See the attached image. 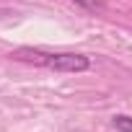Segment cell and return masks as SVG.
Wrapping results in <instances>:
<instances>
[{"mask_svg": "<svg viewBox=\"0 0 132 132\" xmlns=\"http://www.w3.org/2000/svg\"><path fill=\"white\" fill-rule=\"evenodd\" d=\"M47 68L54 73H86L91 68V60L86 54H75V52H62V54H49Z\"/></svg>", "mask_w": 132, "mask_h": 132, "instance_id": "cell-1", "label": "cell"}, {"mask_svg": "<svg viewBox=\"0 0 132 132\" xmlns=\"http://www.w3.org/2000/svg\"><path fill=\"white\" fill-rule=\"evenodd\" d=\"M13 60L18 62H29V65H39V68H47L49 62V52H42V49H31V47H21L16 52H11Z\"/></svg>", "mask_w": 132, "mask_h": 132, "instance_id": "cell-2", "label": "cell"}, {"mask_svg": "<svg viewBox=\"0 0 132 132\" xmlns=\"http://www.w3.org/2000/svg\"><path fill=\"white\" fill-rule=\"evenodd\" d=\"M111 124H114L119 132H132V117H127V114H117V117L111 119Z\"/></svg>", "mask_w": 132, "mask_h": 132, "instance_id": "cell-3", "label": "cell"}, {"mask_svg": "<svg viewBox=\"0 0 132 132\" xmlns=\"http://www.w3.org/2000/svg\"><path fill=\"white\" fill-rule=\"evenodd\" d=\"M75 5H80V8H88V11H98L101 8V0H73Z\"/></svg>", "mask_w": 132, "mask_h": 132, "instance_id": "cell-4", "label": "cell"}, {"mask_svg": "<svg viewBox=\"0 0 132 132\" xmlns=\"http://www.w3.org/2000/svg\"><path fill=\"white\" fill-rule=\"evenodd\" d=\"M0 13H3V11H0Z\"/></svg>", "mask_w": 132, "mask_h": 132, "instance_id": "cell-5", "label": "cell"}]
</instances>
